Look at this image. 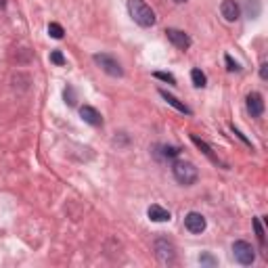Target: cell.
Instances as JSON below:
<instances>
[{
  "instance_id": "obj_1",
  "label": "cell",
  "mask_w": 268,
  "mask_h": 268,
  "mask_svg": "<svg viewBox=\"0 0 268 268\" xmlns=\"http://www.w3.org/2000/svg\"><path fill=\"white\" fill-rule=\"evenodd\" d=\"M128 13L134 19V23H138L141 28H151L155 26V11L151 9L145 0H128Z\"/></svg>"
},
{
  "instance_id": "obj_2",
  "label": "cell",
  "mask_w": 268,
  "mask_h": 268,
  "mask_svg": "<svg viewBox=\"0 0 268 268\" xmlns=\"http://www.w3.org/2000/svg\"><path fill=\"white\" fill-rule=\"evenodd\" d=\"M172 174H174V178H176V182L182 184V186H191V184L197 182V178H199V170L195 168V164L184 161V159L174 161Z\"/></svg>"
},
{
  "instance_id": "obj_3",
  "label": "cell",
  "mask_w": 268,
  "mask_h": 268,
  "mask_svg": "<svg viewBox=\"0 0 268 268\" xmlns=\"http://www.w3.org/2000/svg\"><path fill=\"white\" fill-rule=\"evenodd\" d=\"M95 63L103 69L105 74H109L111 78H122V76H124V69H122L120 61H118V59H113L111 55H105V53L95 55Z\"/></svg>"
},
{
  "instance_id": "obj_4",
  "label": "cell",
  "mask_w": 268,
  "mask_h": 268,
  "mask_svg": "<svg viewBox=\"0 0 268 268\" xmlns=\"http://www.w3.org/2000/svg\"><path fill=\"white\" fill-rule=\"evenodd\" d=\"M232 258L243 266H249L255 260V251L247 241H235L232 243Z\"/></svg>"
},
{
  "instance_id": "obj_5",
  "label": "cell",
  "mask_w": 268,
  "mask_h": 268,
  "mask_svg": "<svg viewBox=\"0 0 268 268\" xmlns=\"http://www.w3.org/2000/svg\"><path fill=\"white\" fill-rule=\"evenodd\" d=\"M155 255H157V260L161 264H174V260H176V247H174V243L168 241V239H157L155 241Z\"/></svg>"
},
{
  "instance_id": "obj_6",
  "label": "cell",
  "mask_w": 268,
  "mask_h": 268,
  "mask_svg": "<svg viewBox=\"0 0 268 268\" xmlns=\"http://www.w3.org/2000/svg\"><path fill=\"white\" fill-rule=\"evenodd\" d=\"M184 228L193 232V235H199V232L205 230V218L199 212H189L184 216Z\"/></svg>"
},
{
  "instance_id": "obj_7",
  "label": "cell",
  "mask_w": 268,
  "mask_h": 268,
  "mask_svg": "<svg viewBox=\"0 0 268 268\" xmlns=\"http://www.w3.org/2000/svg\"><path fill=\"white\" fill-rule=\"evenodd\" d=\"M166 36H168V40L176 46V49H180V51H186L191 46V38H189V34H184L182 30H176V28H168L166 30Z\"/></svg>"
},
{
  "instance_id": "obj_8",
  "label": "cell",
  "mask_w": 268,
  "mask_h": 268,
  "mask_svg": "<svg viewBox=\"0 0 268 268\" xmlns=\"http://www.w3.org/2000/svg\"><path fill=\"white\" fill-rule=\"evenodd\" d=\"M247 111L251 113V118H260L264 113V99L260 92H249L247 95Z\"/></svg>"
},
{
  "instance_id": "obj_9",
  "label": "cell",
  "mask_w": 268,
  "mask_h": 268,
  "mask_svg": "<svg viewBox=\"0 0 268 268\" xmlns=\"http://www.w3.org/2000/svg\"><path fill=\"white\" fill-rule=\"evenodd\" d=\"M220 13H222V17L226 19V21H237L239 19V15H241V9H239V5L235 3V0H222V5H220Z\"/></svg>"
},
{
  "instance_id": "obj_10",
  "label": "cell",
  "mask_w": 268,
  "mask_h": 268,
  "mask_svg": "<svg viewBox=\"0 0 268 268\" xmlns=\"http://www.w3.org/2000/svg\"><path fill=\"white\" fill-rule=\"evenodd\" d=\"M191 141L197 145V147H199L201 151H203V155L209 159V161H214V164H220V166H222V168H226V164H224V161H220V157L214 153V151H212V147H209L205 141H201V138L199 136H197V134H191Z\"/></svg>"
},
{
  "instance_id": "obj_11",
  "label": "cell",
  "mask_w": 268,
  "mask_h": 268,
  "mask_svg": "<svg viewBox=\"0 0 268 268\" xmlns=\"http://www.w3.org/2000/svg\"><path fill=\"white\" fill-rule=\"evenodd\" d=\"M80 115H82V120L90 126H101L103 124V118H101V113L95 109V107H90V105H84V107H80Z\"/></svg>"
},
{
  "instance_id": "obj_12",
  "label": "cell",
  "mask_w": 268,
  "mask_h": 268,
  "mask_svg": "<svg viewBox=\"0 0 268 268\" xmlns=\"http://www.w3.org/2000/svg\"><path fill=\"white\" fill-rule=\"evenodd\" d=\"M147 216L151 218V220H153V222H168V220H170V212H168V209L166 207H161V205H151L149 209H147Z\"/></svg>"
},
{
  "instance_id": "obj_13",
  "label": "cell",
  "mask_w": 268,
  "mask_h": 268,
  "mask_svg": "<svg viewBox=\"0 0 268 268\" xmlns=\"http://www.w3.org/2000/svg\"><path fill=\"white\" fill-rule=\"evenodd\" d=\"M159 95H161V97H164V101H166L168 105H172V107H174V109H178L180 113H186V115H191V109H189V107H186V105H184V103H180V101H178L176 97H172V95H170V92H166V90H159Z\"/></svg>"
},
{
  "instance_id": "obj_14",
  "label": "cell",
  "mask_w": 268,
  "mask_h": 268,
  "mask_svg": "<svg viewBox=\"0 0 268 268\" xmlns=\"http://www.w3.org/2000/svg\"><path fill=\"white\" fill-rule=\"evenodd\" d=\"M191 80H193V84L197 88H203L207 84V78H205V74L201 72V69H193V72H191Z\"/></svg>"
},
{
  "instance_id": "obj_15",
  "label": "cell",
  "mask_w": 268,
  "mask_h": 268,
  "mask_svg": "<svg viewBox=\"0 0 268 268\" xmlns=\"http://www.w3.org/2000/svg\"><path fill=\"white\" fill-rule=\"evenodd\" d=\"M49 34H51L55 40H61L65 32H63V28L59 26V23H51V26H49Z\"/></svg>"
},
{
  "instance_id": "obj_16",
  "label": "cell",
  "mask_w": 268,
  "mask_h": 268,
  "mask_svg": "<svg viewBox=\"0 0 268 268\" xmlns=\"http://www.w3.org/2000/svg\"><path fill=\"white\" fill-rule=\"evenodd\" d=\"M63 97H65V103H67V105H72V107H74L76 101H78V99H76V90H74L72 86H67V88H65Z\"/></svg>"
},
{
  "instance_id": "obj_17",
  "label": "cell",
  "mask_w": 268,
  "mask_h": 268,
  "mask_svg": "<svg viewBox=\"0 0 268 268\" xmlns=\"http://www.w3.org/2000/svg\"><path fill=\"white\" fill-rule=\"evenodd\" d=\"M253 226H255V235H258V241H260V245H264V243H266V235H264V230H262V224H260V220H258V218L253 220Z\"/></svg>"
},
{
  "instance_id": "obj_18",
  "label": "cell",
  "mask_w": 268,
  "mask_h": 268,
  "mask_svg": "<svg viewBox=\"0 0 268 268\" xmlns=\"http://www.w3.org/2000/svg\"><path fill=\"white\" fill-rule=\"evenodd\" d=\"M159 149H161V155L164 157H176L180 153L178 147H159Z\"/></svg>"
},
{
  "instance_id": "obj_19",
  "label": "cell",
  "mask_w": 268,
  "mask_h": 268,
  "mask_svg": "<svg viewBox=\"0 0 268 268\" xmlns=\"http://www.w3.org/2000/svg\"><path fill=\"white\" fill-rule=\"evenodd\" d=\"M51 61H53L55 65H65V57L61 55V51H53V53H51Z\"/></svg>"
},
{
  "instance_id": "obj_20",
  "label": "cell",
  "mask_w": 268,
  "mask_h": 268,
  "mask_svg": "<svg viewBox=\"0 0 268 268\" xmlns=\"http://www.w3.org/2000/svg\"><path fill=\"white\" fill-rule=\"evenodd\" d=\"M153 76H155V78H159V80H164V82H170V84H176V78H174L172 74H166V72H155Z\"/></svg>"
},
{
  "instance_id": "obj_21",
  "label": "cell",
  "mask_w": 268,
  "mask_h": 268,
  "mask_svg": "<svg viewBox=\"0 0 268 268\" xmlns=\"http://www.w3.org/2000/svg\"><path fill=\"white\" fill-rule=\"evenodd\" d=\"M224 61H226V69H228V72H239V69H241L237 61H232V57H230V55L224 57Z\"/></svg>"
},
{
  "instance_id": "obj_22",
  "label": "cell",
  "mask_w": 268,
  "mask_h": 268,
  "mask_svg": "<svg viewBox=\"0 0 268 268\" xmlns=\"http://www.w3.org/2000/svg\"><path fill=\"white\" fill-rule=\"evenodd\" d=\"M199 262H201V264H209V266H216V264H218V260L212 258V255H207V253H201V255H199Z\"/></svg>"
},
{
  "instance_id": "obj_23",
  "label": "cell",
  "mask_w": 268,
  "mask_h": 268,
  "mask_svg": "<svg viewBox=\"0 0 268 268\" xmlns=\"http://www.w3.org/2000/svg\"><path fill=\"white\" fill-rule=\"evenodd\" d=\"M232 132H235V134H237V136H239V138H241V141H243V143H245L247 147H251V143H249V141H247V138H245V136H243V134H241V132L237 130V128H235V126H232Z\"/></svg>"
},
{
  "instance_id": "obj_24",
  "label": "cell",
  "mask_w": 268,
  "mask_h": 268,
  "mask_svg": "<svg viewBox=\"0 0 268 268\" xmlns=\"http://www.w3.org/2000/svg\"><path fill=\"white\" fill-rule=\"evenodd\" d=\"M260 78H262V80L268 78V65H266V63H262V67H260Z\"/></svg>"
},
{
  "instance_id": "obj_25",
  "label": "cell",
  "mask_w": 268,
  "mask_h": 268,
  "mask_svg": "<svg viewBox=\"0 0 268 268\" xmlns=\"http://www.w3.org/2000/svg\"><path fill=\"white\" fill-rule=\"evenodd\" d=\"M7 7V0H0V9H5Z\"/></svg>"
},
{
  "instance_id": "obj_26",
  "label": "cell",
  "mask_w": 268,
  "mask_h": 268,
  "mask_svg": "<svg viewBox=\"0 0 268 268\" xmlns=\"http://www.w3.org/2000/svg\"><path fill=\"white\" fill-rule=\"evenodd\" d=\"M174 3H178V5H182V3H186V0H174Z\"/></svg>"
}]
</instances>
